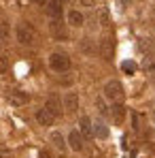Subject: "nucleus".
<instances>
[{
  "mask_svg": "<svg viewBox=\"0 0 155 158\" xmlns=\"http://www.w3.org/2000/svg\"><path fill=\"white\" fill-rule=\"evenodd\" d=\"M81 49H83V52H87V53L94 52V49H91V43H89V39H83V43H81Z\"/></svg>",
  "mask_w": 155,
  "mask_h": 158,
  "instance_id": "obj_22",
  "label": "nucleus"
},
{
  "mask_svg": "<svg viewBox=\"0 0 155 158\" xmlns=\"http://www.w3.org/2000/svg\"><path fill=\"white\" fill-rule=\"evenodd\" d=\"M100 53L104 56V60L113 58V43H110V39H102L100 41Z\"/></svg>",
  "mask_w": 155,
  "mask_h": 158,
  "instance_id": "obj_14",
  "label": "nucleus"
},
{
  "mask_svg": "<svg viewBox=\"0 0 155 158\" xmlns=\"http://www.w3.org/2000/svg\"><path fill=\"white\" fill-rule=\"evenodd\" d=\"M68 24L75 28H81L85 24V17H83V13L77 11V9H72V11H68Z\"/></svg>",
  "mask_w": 155,
  "mask_h": 158,
  "instance_id": "obj_12",
  "label": "nucleus"
},
{
  "mask_svg": "<svg viewBox=\"0 0 155 158\" xmlns=\"http://www.w3.org/2000/svg\"><path fill=\"white\" fill-rule=\"evenodd\" d=\"M45 107L51 111V113H55V115H62V109H64V103L53 94V96H49L47 101H45Z\"/></svg>",
  "mask_w": 155,
  "mask_h": 158,
  "instance_id": "obj_11",
  "label": "nucleus"
},
{
  "mask_svg": "<svg viewBox=\"0 0 155 158\" xmlns=\"http://www.w3.org/2000/svg\"><path fill=\"white\" fill-rule=\"evenodd\" d=\"M51 143L57 148V150H66V141L60 132H51Z\"/></svg>",
  "mask_w": 155,
  "mask_h": 158,
  "instance_id": "obj_16",
  "label": "nucleus"
},
{
  "mask_svg": "<svg viewBox=\"0 0 155 158\" xmlns=\"http://www.w3.org/2000/svg\"><path fill=\"white\" fill-rule=\"evenodd\" d=\"M64 109H66L68 113H75L79 109V96L75 92H66V94H64Z\"/></svg>",
  "mask_w": 155,
  "mask_h": 158,
  "instance_id": "obj_9",
  "label": "nucleus"
},
{
  "mask_svg": "<svg viewBox=\"0 0 155 158\" xmlns=\"http://www.w3.org/2000/svg\"><path fill=\"white\" fill-rule=\"evenodd\" d=\"M0 49H2V36H0Z\"/></svg>",
  "mask_w": 155,
  "mask_h": 158,
  "instance_id": "obj_28",
  "label": "nucleus"
},
{
  "mask_svg": "<svg viewBox=\"0 0 155 158\" xmlns=\"http://www.w3.org/2000/svg\"><path fill=\"white\" fill-rule=\"evenodd\" d=\"M28 101H30L28 92H21V90H13V92L9 94V103H11V105H15V107L26 105Z\"/></svg>",
  "mask_w": 155,
  "mask_h": 158,
  "instance_id": "obj_8",
  "label": "nucleus"
},
{
  "mask_svg": "<svg viewBox=\"0 0 155 158\" xmlns=\"http://www.w3.org/2000/svg\"><path fill=\"white\" fill-rule=\"evenodd\" d=\"M153 4H155V0H153Z\"/></svg>",
  "mask_w": 155,
  "mask_h": 158,
  "instance_id": "obj_29",
  "label": "nucleus"
},
{
  "mask_svg": "<svg viewBox=\"0 0 155 158\" xmlns=\"http://www.w3.org/2000/svg\"><path fill=\"white\" fill-rule=\"evenodd\" d=\"M104 96H106L108 101H113V103H123V98H126L123 85H121L117 79L106 81V85H104Z\"/></svg>",
  "mask_w": 155,
  "mask_h": 158,
  "instance_id": "obj_2",
  "label": "nucleus"
},
{
  "mask_svg": "<svg viewBox=\"0 0 155 158\" xmlns=\"http://www.w3.org/2000/svg\"><path fill=\"white\" fill-rule=\"evenodd\" d=\"M9 71V62H6V58L4 56H0V75L2 73H6Z\"/></svg>",
  "mask_w": 155,
  "mask_h": 158,
  "instance_id": "obj_20",
  "label": "nucleus"
},
{
  "mask_svg": "<svg viewBox=\"0 0 155 158\" xmlns=\"http://www.w3.org/2000/svg\"><path fill=\"white\" fill-rule=\"evenodd\" d=\"M136 62H132V60H126V62H121V71L123 73H128V75H134L136 73Z\"/></svg>",
  "mask_w": 155,
  "mask_h": 158,
  "instance_id": "obj_17",
  "label": "nucleus"
},
{
  "mask_svg": "<svg viewBox=\"0 0 155 158\" xmlns=\"http://www.w3.org/2000/svg\"><path fill=\"white\" fill-rule=\"evenodd\" d=\"M49 30H51V34L57 41H66V39H68V32H66V26L62 24V19H51Z\"/></svg>",
  "mask_w": 155,
  "mask_h": 158,
  "instance_id": "obj_5",
  "label": "nucleus"
},
{
  "mask_svg": "<svg viewBox=\"0 0 155 158\" xmlns=\"http://www.w3.org/2000/svg\"><path fill=\"white\" fill-rule=\"evenodd\" d=\"M117 4H119V9H121V11H126V9H128V4H130V0H117Z\"/></svg>",
  "mask_w": 155,
  "mask_h": 158,
  "instance_id": "obj_24",
  "label": "nucleus"
},
{
  "mask_svg": "<svg viewBox=\"0 0 155 158\" xmlns=\"http://www.w3.org/2000/svg\"><path fill=\"white\" fill-rule=\"evenodd\" d=\"M9 156H11L9 150H0V158H9Z\"/></svg>",
  "mask_w": 155,
  "mask_h": 158,
  "instance_id": "obj_25",
  "label": "nucleus"
},
{
  "mask_svg": "<svg viewBox=\"0 0 155 158\" xmlns=\"http://www.w3.org/2000/svg\"><path fill=\"white\" fill-rule=\"evenodd\" d=\"M49 66H51L55 73H66L70 69V58L62 52H53L49 56Z\"/></svg>",
  "mask_w": 155,
  "mask_h": 158,
  "instance_id": "obj_3",
  "label": "nucleus"
},
{
  "mask_svg": "<svg viewBox=\"0 0 155 158\" xmlns=\"http://www.w3.org/2000/svg\"><path fill=\"white\" fill-rule=\"evenodd\" d=\"M0 36H2V41L9 36V26L6 24H0Z\"/></svg>",
  "mask_w": 155,
  "mask_h": 158,
  "instance_id": "obj_23",
  "label": "nucleus"
},
{
  "mask_svg": "<svg viewBox=\"0 0 155 158\" xmlns=\"http://www.w3.org/2000/svg\"><path fill=\"white\" fill-rule=\"evenodd\" d=\"M145 66L151 71V69H155V53H149L147 58H145Z\"/></svg>",
  "mask_w": 155,
  "mask_h": 158,
  "instance_id": "obj_18",
  "label": "nucleus"
},
{
  "mask_svg": "<svg viewBox=\"0 0 155 158\" xmlns=\"http://www.w3.org/2000/svg\"><path fill=\"white\" fill-rule=\"evenodd\" d=\"M113 120L117 122V124H121L123 122V115H126V107L121 105V103H113Z\"/></svg>",
  "mask_w": 155,
  "mask_h": 158,
  "instance_id": "obj_13",
  "label": "nucleus"
},
{
  "mask_svg": "<svg viewBox=\"0 0 155 158\" xmlns=\"http://www.w3.org/2000/svg\"><path fill=\"white\" fill-rule=\"evenodd\" d=\"M15 36L21 45H34V41H36V32H34L30 22H19L17 30H15Z\"/></svg>",
  "mask_w": 155,
  "mask_h": 158,
  "instance_id": "obj_1",
  "label": "nucleus"
},
{
  "mask_svg": "<svg viewBox=\"0 0 155 158\" xmlns=\"http://www.w3.org/2000/svg\"><path fill=\"white\" fill-rule=\"evenodd\" d=\"M55 113H51L47 107H43V109H38L36 111V122L41 124V126H53V122H55Z\"/></svg>",
  "mask_w": 155,
  "mask_h": 158,
  "instance_id": "obj_4",
  "label": "nucleus"
},
{
  "mask_svg": "<svg viewBox=\"0 0 155 158\" xmlns=\"http://www.w3.org/2000/svg\"><path fill=\"white\" fill-rule=\"evenodd\" d=\"M94 135H96L98 139H106V137H108V128H106V124H104L102 120H98V122L94 124Z\"/></svg>",
  "mask_w": 155,
  "mask_h": 158,
  "instance_id": "obj_15",
  "label": "nucleus"
},
{
  "mask_svg": "<svg viewBox=\"0 0 155 158\" xmlns=\"http://www.w3.org/2000/svg\"><path fill=\"white\" fill-rule=\"evenodd\" d=\"M83 141H85V137L81 135V131H70V135H68V145L75 152H81L83 150V145H85Z\"/></svg>",
  "mask_w": 155,
  "mask_h": 158,
  "instance_id": "obj_7",
  "label": "nucleus"
},
{
  "mask_svg": "<svg viewBox=\"0 0 155 158\" xmlns=\"http://www.w3.org/2000/svg\"><path fill=\"white\" fill-rule=\"evenodd\" d=\"M81 2H83L85 6H94V4H96V0H81Z\"/></svg>",
  "mask_w": 155,
  "mask_h": 158,
  "instance_id": "obj_26",
  "label": "nucleus"
},
{
  "mask_svg": "<svg viewBox=\"0 0 155 158\" xmlns=\"http://www.w3.org/2000/svg\"><path fill=\"white\" fill-rule=\"evenodd\" d=\"M41 158H51V154L49 152H41Z\"/></svg>",
  "mask_w": 155,
  "mask_h": 158,
  "instance_id": "obj_27",
  "label": "nucleus"
},
{
  "mask_svg": "<svg viewBox=\"0 0 155 158\" xmlns=\"http://www.w3.org/2000/svg\"><path fill=\"white\" fill-rule=\"evenodd\" d=\"M79 131H81V135H83L85 139L94 137V124H91V120H89L87 115H83V118L79 120Z\"/></svg>",
  "mask_w": 155,
  "mask_h": 158,
  "instance_id": "obj_10",
  "label": "nucleus"
},
{
  "mask_svg": "<svg viewBox=\"0 0 155 158\" xmlns=\"http://www.w3.org/2000/svg\"><path fill=\"white\" fill-rule=\"evenodd\" d=\"M96 107H98V111H100L102 115H106V113H108V109H106V105H104L102 98H98V101H96Z\"/></svg>",
  "mask_w": 155,
  "mask_h": 158,
  "instance_id": "obj_19",
  "label": "nucleus"
},
{
  "mask_svg": "<svg viewBox=\"0 0 155 158\" xmlns=\"http://www.w3.org/2000/svg\"><path fill=\"white\" fill-rule=\"evenodd\" d=\"M62 11H64V2L62 0H49L47 2V13L51 19H62Z\"/></svg>",
  "mask_w": 155,
  "mask_h": 158,
  "instance_id": "obj_6",
  "label": "nucleus"
},
{
  "mask_svg": "<svg viewBox=\"0 0 155 158\" xmlns=\"http://www.w3.org/2000/svg\"><path fill=\"white\" fill-rule=\"evenodd\" d=\"M98 17H100V22H102V26L108 24V13H106V9H100V13H98Z\"/></svg>",
  "mask_w": 155,
  "mask_h": 158,
  "instance_id": "obj_21",
  "label": "nucleus"
}]
</instances>
